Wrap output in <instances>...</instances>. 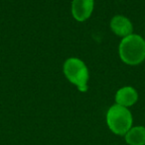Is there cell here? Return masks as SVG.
<instances>
[{
    "mask_svg": "<svg viewBox=\"0 0 145 145\" xmlns=\"http://www.w3.org/2000/svg\"><path fill=\"white\" fill-rule=\"evenodd\" d=\"M119 56L123 62L136 65L145 59V40L138 35H129L119 44Z\"/></svg>",
    "mask_w": 145,
    "mask_h": 145,
    "instance_id": "1",
    "label": "cell"
},
{
    "mask_svg": "<svg viewBox=\"0 0 145 145\" xmlns=\"http://www.w3.org/2000/svg\"><path fill=\"white\" fill-rule=\"evenodd\" d=\"M109 129L117 135H125L132 127V116L129 110L119 105H113L107 114Z\"/></svg>",
    "mask_w": 145,
    "mask_h": 145,
    "instance_id": "2",
    "label": "cell"
},
{
    "mask_svg": "<svg viewBox=\"0 0 145 145\" xmlns=\"http://www.w3.org/2000/svg\"><path fill=\"white\" fill-rule=\"evenodd\" d=\"M64 73L68 80L75 84L79 91H87L89 70L83 61L75 57L67 59L64 64Z\"/></svg>",
    "mask_w": 145,
    "mask_h": 145,
    "instance_id": "3",
    "label": "cell"
},
{
    "mask_svg": "<svg viewBox=\"0 0 145 145\" xmlns=\"http://www.w3.org/2000/svg\"><path fill=\"white\" fill-rule=\"evenodd\" d=\"M93 9V0H73L72 13L75 20L83 22L91 16Z\"/></svg>",
    "mask_w": 145,
    "mask_h": 145,
    "instance_id": "4",
    "label": "cell"
},
{
    "mask_svg": "<svg viewBox=\"0 0 145 145\" xmlns=\"http://www.w3.org/2000/svg\"><path fill=\"white\" fill-rule=\"evenodd\" d=\"M137 100L138 94L136 90L129 86L120 88L115 94L116 105L122 106V107H131L137 102Z\"/></svg>",
    "mask_w": 145,
    "mask_h": 145,
    "instance_id": "5",
    "label": "cell"
},
{
    "mask_svg": "<svg viewBox=\"0 0 145 145\" xmlns=\"http://www.w3.org/2000/svg\"><path fill=\"white\" fill-rule=\"evenodd\" d=\"M110 28L116 35L121 37H127L132 33V24L124 16H114L110 21Z\"/></svg>",
    "mask_w": 145,
    "mask_h": 145,
    "instance_id": "6",
    "label": "cell"
},
{
    "mask_svg": "<svg viewBox=\"0 0 145 145\" xmlns=\"http://www.w3.org/2000/svg\"><path fill=\"white\" fill-rule=\"evenodd\" d=\"M125 141L129 145H145V127L134 126L124 135Z\"/></svg>",
    "mask_w": 145,
    "mask_h": 145,
    "instance_id": "7",
    "label": "cell"
}]
</instances>
